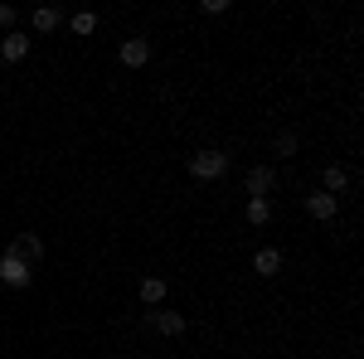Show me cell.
Wrapping results in <instances>:
<instances>
[{"label": "cell", "mask_w": 364, "mask_h": 359, "mask_svg": "<svg viewBox=\"0 0 364 359\" xmlns=\"http://www.w3.org/2000/svg\"><path fill=\"white\" fill-rule=\"evenodd\" d=\"M141 301H146V306L166 301V277H141Z\"/></svg>", "instance_id": "11"}, {"label": "cell", "mask_w": 364, "mask_h": 359, "mask_svg": "<svg viewBox=\"0 0 364 359\" xmlns=\"http://www.w3.org/2000/svg\"><path fill=\"white\" fill-rule=\"evenodd\" d=\"M15 20H20V15H15V5H0V29H10Z\"/></svg>", "instance_id": "17"}, {"label": "cell", "mask_w": 364, "mask_h": 359, "mask_svg": "<svg viewBox=\"0 0 364 359\" xmlns=\"http://www.w3.org/2000/svg\"><path fill=\"white\" fill-rule=\"evenodd\" d=\"M321 180H326V194H336V199L350 190V170L340 166V161H336V166H326V175H321Z\"/></svg>", "instance_id": "10"}, {"label": "cell", "mask_w": 364, "mask_h": 359, "mask_svg": "<svg viewBox=\"0 0 364 359\" xmlns=\"http://www.w3.org/2000/svg\"><path fill=\"white\" fill-rule=\"evenodd\" d=\"M272 146H277V156H291V151H296V136H291V132H282Z\"/></svg>", "instance_id": "15"}, {"label": "cell", "mask_w": 364, "mask_h": 359, "mask_svg": "<svg viewBox=\"0 0 364 359\" xmlns=\"http://www.w3.org/2000/svg\"><path fill=\"white\" fill-rule=\"evenodd\" d=\"M185 166H190L195 180H219V175L228 170V156H224V151H195Z\"/></svg>", "instance_id": "1"}, {"label": "cell", "mask_w": 364, "mask_h": 359, "mask_svg": "<svg viewBox=\"0 0 364 359\" xmlns=\"http://www.w3.org/2000/svg\"><path fill=\"white\" fill-rule=\"evenodd\" d=\"M306 214H311V219H321V223H331L340 214V199H336V194H326V190H316V194H306Z\"/></svg>", "instance_id": "4"}, {"label": "cell", "mask_w": 364, "mask_h": 359, "mask_svg": "<svg viewBox=\"0 0 364 359\" xmlns=\"http://www.w3.org/2000/svg\"><path fill=\"white\" fill-rule=\"evenodd\" d=\"M146 321L161 335H185V316H180V311H146Z\"/></svg>", "instance_id": "6"}, {"label": "cell", "mask_w": 364, "mask_h": 359, "mask_svg": "<svg viewBox=\"0 0 364 359\" xmlns=\"http://www.w3.org/2000/svg\"><path fill=\"white\" fill-rule=\"evenodd\" d=\"M199 10H204V15H224V10H228V0H204Z\"/></svg>", "instance_id": "16"}, {"label": "cell", "mask_w": 364, "mask_h": 359, "mask_svg": "<svg viewBox=\"0 0 364 359\" xmlns=\"http://www.w3.org/2000/svg\"><path fill=\"white\" fill-rule=\"evenodd\" d=\"M25 54H29V39L20 34V29H10V34L0 39V58H5V63H20Z\"/></svg>", "instance_id": "7"}, {"label": "cell", "mask_w": 364, "mask_h": 359, "mask_svg": "<svg viewBox=\"0 0 364 359\" xmlns=\"http://www.w3.org/2000/svg\"><path fill=\"white\" fill-rule=\"evenodd\" d=\"M277 185V170L272 166H252L248 175H243V190H248V199H267V190Z\"/></svg>", "instance_id": "3"}, {"label": "cell", "mask_w": 364, "mask_h": 359, "mask_svg": "<svg viewBox=\"0 0 364 359\" xmlns=\"http://www.w3.org/2000/svg\"><path fill=\"white\" fill-rule=\"evenodd\" d=\"M0 282L20 291V286H29V282H34V267H29L25 257H15V252H5V257H0Z\"/></svg>", "instance_id": "2"}, {"label": "cell", "mask_w": 364, "mask_h": 359, "mask_svg": "<svg viewBox=\"0 0 364 359\" xmlns=\"http://www.w3.org/2000/svg\"><path fill=\"white\" fill-rule=\"evenodd\" d=\"M122 63H127V68H146V63H151V44H146V39H127V44H122Z\"/></svg>", "instance_id": "8"}, {"label": "cell", "mask_w": 364, "mask_h": 359, "mask_svg": "<svg viewBox=\"0 0 364 359\" xmlns=\"http://www.w3.org/2000/svg\"><path fill=\"white\" fill-rule=\"evenodd\" d=\"M92 29H97V15L92 10H78L73 15V34H92Z\"/></svg>", "instance_id": "14"}, {"label": "cell", "mask_w": 364, "mask_h": 359, "mask_svg": "<svg viewBox=\"0 0 364 359\" xmlns=\"http://www.w3.org/2000/svg\"><path fill=\"white\" fill-rule=\"evenodd\" d=\"M34 29H39V34H54V29H58V10H54V5L34 10Z\"/></svg>", "instance_id": "13"}, {"label": "cell", "mask_w": 364, "mask_h": 359, "mask_svg": "<svg viewBox=\"0 0 364 359\" xmlns=\"http://www.w3.org/2000/svg\"><path fill=\"white\" fill-rule=\"evenodd\" d=\"M252 272L257 277H277L282 272V252L277 248H257L252 252Z\"/></svg>", "instance_id": "9"}, {"label": "cell", "mask_w": 364, "mask_h": 359, "mask_svg": "<svg viewBox=\"0 0 364 359\" xmlns=\"http://www.w3.org/2000/svg\"><path fill=\"white\" fill-rule=\"evenodd\" d=\"M10 252H15V257H25L29 267H34V262L44 257V238H39V233H20V238L10 243Z\"/></svg>", "instance_id": "5"}, {"label": "cell", "mask_w": 364, "mask_h": 359, "mask_svg": "<svg viewBox=\"0 0 364 359\" xmlns=\"http://www.w3.org/2000/svg\"><path fill=\"white\" fill-rule=\"evenodd\" d=\"M243 214H248V223H252V228L272 223V199H248V209H243Z\"/></svg>", "instance_id": "12"}]
</instances>
